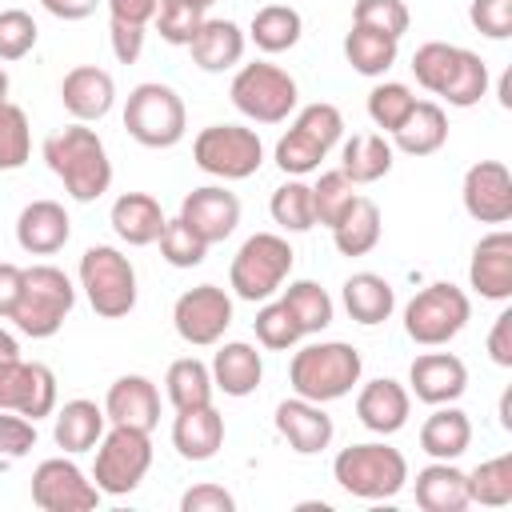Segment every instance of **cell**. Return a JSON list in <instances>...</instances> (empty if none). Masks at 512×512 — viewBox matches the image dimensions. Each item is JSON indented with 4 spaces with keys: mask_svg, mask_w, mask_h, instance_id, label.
<instances>
[{
    "mask_svg": "<svg viewBox=\"0 0 512 512\" xmlns=\"http://www.w3.org/2000/svg\"><path fill=\"white\" fill-rule=\"evenodd\" d=\"M356 196H360V192H356V184H352L340 168L320 172V180L312 184V212H316V224L336 228V220L352 208V200H356Z\"/></svg>",
    "mask_w": 512,
    "mask_h": 512,
    "instance_id": "obj_43",
    "label": "cell"
},
{
    "mask_svg": "<svg viewBox=\"0 0 512 512\" xmlns=\"http://www.w3.org/2000/svg\"><path fill=\"white\" fill-rule=\"evenodd\" d=\"M396 52H400V40L372 32V28H360V24H352L344 36V60L360 76H384L396 64Z\"/></svg>",
    "mask_w": 512,
    "mask_h": 512,
    "instance_id": "obj_37",
    "label": "cell"
},
{
    "mask_svg": "<svg viewBox=\"0 0 512 512\" xmlns=\"http://www.w3.org/2000/svg\"><path fill=\"white\" fill-rule=\"evenodd\" d=\"M148 468H152V432L112 424L96 444L92 484L100 488V496H128L140 488Z\"/></svg>",
    "mask_w": 512,
    "mask_h": 512,
    "instance_id": "obj_9",
    "label": "cell"
},
{
    "mask_svg": "<svg viewBox=\"0 0 512 512\" xmlns=\"http://www.w3.org/2000/svg\"><path fill=\"white\" fill-rule=\"evenodd\" d=\"M36 448V420L0 408V456L4 460H20Z\"/></svg>",
    "mask_w": 512,
    "mask_h": 512,
    "instance_id": "obj_54",
    "label": "cell"
},
{
    "mask_svg": "<svg viewBox=\"0 0 512 512\" xmlns=\"http://www.w3.org/2000/svg\"><path fill=\"white\" fill-rule=\"evenodd\" d=\"M252 328H256V340L264 348H272V352H288L304 336L300 324H296V316L284 308V300H264V308L252 320Z\"/></svg>",
    "mask_w": 512,
    "mask_h": 512,
    "instance_id": "obj_47",
    "label": "cell"
},
{
    "mask_svg": "<svg viewBox=\"0 0 512 512\" xmlns=\"http://www.w3.org/2000/svg\"><path fill=\"white\" fill-rule=\"evenodd\" d=\"M8 88H12V84H8V72H4V68H0V104H4V100H8Z\"/></svg>",
    "mask_w": 512,
    "mask_h": 512,
    "instance_id": "obj_63",
    "label": "cell"
},
{
    "mask_svg": "<svg viewBox=\"0 0 512 512\" xmlns=\"http://www.w3.org/2000/svg\"><path fill=\"white\" fill-rule=\"evenodd\" d=\"M416 504L424 512H464L468 508V476L452 460H432L416 472Z\"/></svg>",
    "mask_w": 512,
    "mask_h": 512,
    "instance_id": "obj_29",
    "label": "cell"
},
{
    "mask_svg": "<svg viewBox=\"0 0 512 512\" xmlns=\"http://www.w3.org/2000/svg\"><path fill=\"white\" fill-rule=\"evenodd\" d=\"M292 128L308 132L320 148H328V152H332V148L340 144V136H344V116H340V108H336V104L316 100V104H304V108L296 112Z\"/></svg>",
    "mask_w": 512,
    "mask_h": 512,
    "instance_id": "obj_51",
    "label": "cell"
},
{
    "mask_svg": "<svg viewBox=\"0 0 512 512\" xmlns=\"http://www.w3.org/2000/svg\"><path fill=\"white\" fill-rule=\"evenodd\" d=\"M228 96H232L236 112L256 120V124H284L296 112L300 88L284 68H276L268 60H256V64H244L232 76Z\"/></svg>",
    "mask_w": 512,
    "mask_h": 512,
    "instance_id": "obj_10",
    "label": "cell"
},
{
    "mask_svg": "<svg viewBox=\"0 0 512 512\" xmlns=\"http://www.w3.org/2000/svg\"><path fill=\"white\" fill-rule=\"evenodd\" d=\"M328 156V148H320L308 132L300 128H288L280 140H276V164L284 176H308L320 168V160Z\"/></svg>",
    "mask_w": 512,
    "mask_h": 512,
    "instance_id": "obj_48",
    "label": "cell"
},
{
    "mask_svg": "<svg viewBox=\"0 0 512 512\" xmlns=\"http://www.w3.org/2000/svg\"><path fill=\"white\" fill-rule=\"evenodd\" d=\"M468 284L484 296V300H512V232L496 228L488 236H480V244L472 248L468 260Z\"/></svg>",
    "mask_w": 512,
    "mask_h": 512,
    "instance_id": "obj_20",
    "label": "cell"
},
{
    "mask_svg": "<svg viewBox=\"0 0 512 512\" xmlns=\"http://www.w3.org/2000/svg\"><path fill=\"white\" fill-rule=\"evenodd\" d=\"M32 156V128H28V112L12 100L0 104V172H16L24 168Z\"/></svg>",
    "mask_w": 512,
    "mask_h": 512,
    "instance_id": "obj_42",
    "label": "cell"
},
{
    "mask_svg": "<svg viewBox=\"0 0 512 512\" xmlns=\"http://www.w3.org/2000/svg\"><path fill=\"white\" fill-rule=\"evenodd\" d=\"M192 160L216 180H248L264 164V144L244 124H208L192 140Z\"/></svg>",
    "mask_w": 512,
    "mask_h": 512,
    "instance_id": "obj_11",
    "label": "cell"
},
{
    "mask_svg": "<svg viewBox=\"0 0 512 512\" xmlns=\"http://www.w3.org/2000/svg\"><path fill=\"white\" fill-rule=\"evenodd\" d=\"M412 108H416V96H412V88L400 84V80H384V84H376V88L368 92V116H372V124H376L380 132H388V136L408 120Z\"/></svg>",
    "mask_w": 512,
    "mask_h": 512,
    "instance_id": "obj_44",
    "label": "cell"
},
{
    "mask_svg": "<svg viewBox=\"0 0 512 512\" xmlns=\"http://www.w3.org/2000/svg\"><path fill=\"white\" fill-rule=\"evenodd\" d=\"M232 324V296L216 284H196L176 296L172 304V328L192 348H212L224 340Z\"/></svg>",
    "mask_w": 512,
    "mask_h": 512,
    "instance_id": "obj_12",
    "label": "cell"
},
{
    "mask_svg": "<svg viewBox=\"0 0 512 512\" xmlns=\"http://www.w3.org/2000/svg\"><path fill=\"white\" fill-rule=\"evenodd\" d=\"M44 160L48 168L60 176L64 192L76 200V204H92L100 200L108 188H112V160H108V148L104 140L96 136V128L88 124H68L60 132H52L44 140Z\"/></svg>",
    "mask_w": 512,
    "mask_h": 512,
    "instance_id": "obj_1",
    "label": "cell"
},
{
    "mask_svg": "<svg viewBox=\"0 0 512 512\" xmlns=\"http://www.w3.org/2000/svg\"><path fill=\"white\" fill-rule=\"evenodd\" d=\"M32 504L44 512H92L100 504V488L80 472V464L48 456L32 472Z\"/></svg>",
    "mask_w": 512,
    "mask_h": 512,
    "instance_id": "obj_13",
    "label": "cell"
},
{
    "mask_svg": "<svg viewBox=\"0 0 512 512\" xmlns=\"http://www.w3.org/2000/svg\"><path fill=\"white\" fill-rule=\"evenodd\" d=\"M172 448L184 460H192V464L212 460L224 448V416L212 404L176 412V420H172Z\"/></svg>",
    "mask_w": 512,
    "mask_h": 512,
    "instance_id": "obj_26",
    "label": "cell"
},
{
    "mask_svg": "<svg viewBox=\"0 0 512 512\" xmlns=\"http://www.w3.org/2000/svg\"><path fill=\"white\" fill-rule=\"evenodd\" d=\"M164 392H168L172 408L184 412V408L212 404L216 384H212V372H208L204 360H196V356H180V360H172L168 372H164Z\"/></svg>",
    "mask_w": 512,
    "mask_h": 512,
    "instance_id": "obj_36",
    "label": "cell"
},
{
    "mask_svg": "<svg viewBox=\"0 0 512 512\" xmlns=\"http://www.w3.org/2000/svg\"><path fill=\"white\" fill-rule=\"evenodd\" d=\"M232 508H236V500L220 484H192L180 496V512H232Z\"/></svg>",
    "mask_w": 512,
    "mask_h": 512,
    "instance_id": "obj_55",
    "label": "cell"
},
{
    "mask_svg": "<svg viewBox=\"0 0 512 512\" xmlns=\"http://www.w3.org/2000/svg\"><path fill=\"white\" fill-rule=\"evenodd\" d=\"M72 308H76V284L68 280V272L56 264H32L24 268L20 300L8 320L32 340H48L64 328Z\"/></svg>",
    "mask_w": 512,
    "mask_h": 512,
    "instance_id": "obj_4",
    "label": "cell"
},
{
    "mask_svg": "<svg viewBox=\"0 0 512 512\" xmlns=\"http://www.w3.org/2000/svg\"><path fill=\"white\" fill-rule=\"evenodd\" d=\"M392 160H396V148H392V140H384V132H356L340 148V172L352 184L384 180L392 172Z\"/></svg>",
    "mask_w": 512,
    "mask_h": 512,
    "instance_id": "obj_32",
    "label": "cell"
},
{
    "mask_svg": "<svg viewBox=\"0 0 512 512\" xmlns=\"http://www.w3.org/2000/svg\"><path fill=\"white\" fill-rule=\"evenodd\" d=\"M500 428H508V432H512V392H504V396H500Z\"/></svg>",
    "mask_w": 512,
    "mask_h": 512,
    "instance_id": "obj_62",
    "label": "cell"
},
{
    "mask_svg": "<svg viewBox=\"0 0 512 512\" xmlns=\"http://www.w3.org/2000/svg\"><path fill=\"white\" fill-rule=\"evenodd\" d=\"M40 4H44V12H52L56 20H84V16L96 12L100 0H40Z\"/></svg>",
    "mask_w": 512,
    "mask_h": 512,
    "instance_id": "obj_60",
    "label": "cell"
},
{
    "mask_svg": "<svg viewBox=\"0 0 512 512\" xmlns=\"http://www.w3.org/2000/svg\"><path fill=\"white\" fill-rule=\"evenodd\" d=\"M80 288L96 316L120 320L136 308V268L132 260L112 244H92L80 256Z\"/></svg>",
    "mask_w": 512,
    "mask_h": 512,
    "instance_id": "obj_7",
    "label": "cell"
},
{
    "mask_svg": "<svg viewBox=\"0 0 512 512\" xmlns=\"http://www.w3.org/2000/svg\"><path fill=\"white\" fill-rule=\"evenodd\" d=\"M244 28L236 20H220V16H204V24L196 28L188 52H192V64L200 72H228L244 60Z\"/></svg>",
    "mask_w": 512,
    "mask_h": 512,
    "instance_id": "obj_24",
    "label": "cell"
},
{
    "mask_svg": "<svg viewBox=\"0 0 512 512\" xmlns=\"http://www.w3.org/2000/svg\"><path fill=\"white\" fill-rule=\"evenodd\" d=\"M464 388H468V368L452 352H424L408 368V392L428 408L456 404L464 396Z\"/></svg>",
    "mask_w": 512,
    "mask_h": 512,
    "instance_id": "obj_17",
    "label": "cell"
},
{
    "mask_svg": "<svg viewBox=\"0 0 512 512\" xmlns=\"http://www.w3.org/2000/svg\"><path fill=\"white\" fill-rule=\"evenodd\" d=\"M408 412H412V392L392 376L368 380L356 396V416L376 436H396L408 424Z\"/></svg>",
    "mask_w": 512,
    "mask_h": 512,
    "instance_id": "obj_22",
    "label": "cell"
},
{
    "mask_svg": "<svg viewBox=\"0 0 512 512\" xmlns=\"http://www.w3.org/2000/svg\"><path fill=\"white\" fill-rule=\"evenodd\" d=\"M452 64H456V44H444V40H428L412 52V76L432 96H440V88L448 84Z\"/></svg>",
    "mask_w": 512,
    "mask_h": 512,
    "instance_id": "obj_46",
    "label": "cell"
},
{
    "mask_svg": "<svg viewBox=\"0 0 512 512\" xmlns=\"http://www.w3.org/2000/svg\"><path fill=\"white\" fill-rule=\"evenodd\" d=\"M488 356H492L496 368H512V312H508V308L492 320V332H488Z\"/></svg>",
    "mask_w": 512,
    "mask_h": 512,
    "instance_id": "obj_57",
    "label": "cell"
},
{
    "mask_svg": "<svg viewBox=\"0 0 512 512\" xmlns=\"http://www.w3.org/2000/svg\"><path fill=\"white\" fill-rule=\"evenodd\" d=\"M68 236H72V220L56 200H32L16 216V244L28 256H52L68 244Z\"/></svg>",
    "mask_w": 512,
    "mask_h": 512,
    "instance_id": "obj_23",
    "label": "cell"
},
{
    "mask_svg": "<svg viewBox=\"0 0 512 512\" xmlns=\"http://www.w3.org/2000/svg\"><path fill=\"white\" fill-rule=\"evenodd\" d=\"M352 24L400 40V36L408 32L412 16H408V4H404V0H356V4H352Z\"/></svg>",
    "mask_w": 512,
    "mask_h": 512,
    "instance_id": "obj_50",
    "label": "cell"
},
{
    "mask_svg": "<svg viewBox=\"0 0 512 512\" xmlns=\"http://www.w3.org/2000/svg\"><path fill=\"white\" fill-rule=\"evenodd\" d=\"M472 444V420L456 404H436L432 416L420 424V448L432 460H460Z\"/></svg>",
    "mask_w": 512,
    "mask_h": 512,
    "instance_id": "obj_30",
    "label": "cell"
},
{
    "mask_svg": "<svg viewBox=\"0 0 512 512\" xmlns=\"http://www.w3.org/2000/svg\"><path fill=\"white\" fill-rule=\"evenodd\" d=\"M60 104H64V112L72 120L92 124V120H100V116L112 112V104H116V80L104 68H96V64H76L60 80Z\"/></svg>",
    "mask_w": 512,
    "mask_h": 512,
    "instance_id": "obj_19",
    "label": "cell"
},
{
    "mask_svg": "<svg viewBox=\"0 0 512 512\" xmlns=\"http://www.w3.org/2000/svg\"><path fill=\"white\" fill-rule=\"evenodd\" d=\"M332 476L356 500H392L408 484V460L400 448H392L384 440L348 444L336 452Z\"/></svg>",
    "mask_w": 512,
    "mask_h": 512,
    "instance_id": "obj_3",
    "label": "cell"
},
{
    "mask_svg": "<svg viewBox=\"0 0 512 512\" xmlns=\"http://www.w3.org/2000/svg\"><path fill=\"white\" fill-rule=\"evenodd\" d=\"M108 224H112V232H116L124 244L148 248V244L160 240L164 208H160V200L148 196V192H124V196H116V204H112V212H108Z\"/></svg>",
    "mask_w": 512,
    "mask_h": 512,
    "instance_id": "obj_27",
    "label": "cell"
},
{
    "mask_svg": "<svg viewBox=\"0 0 512 512\" xmlns=\"http://www.w3.org/2000/svg\"><path fill=\"white\" fill-rule=\"evenodd\" d=\"M108 40H112V56L120 64H136L144 52V28L140 24H124V20H108Z\"/></svg>",
    "mask_w": 512,
    "mask_h": 512,
    "instance_id": "obj_56",
    "label": "cell"
},
{
    "mask_svg": "<svg viewBox=\"0 0 512 512\" xmlns=\"http://www.w3.org/2000/svg\"><path fill=\"white\" fill-rule=\"evenodd\" d=\"M36 20L24 8H4L0 12V60H24L36 48Z\"/></svg>",
    "mask_w": 512,
    "mask_h": 512,
    "instance_id": "obj_52",
    "label": "cell"
},
{
    "mask_svg": "<svg viewBox=\"0 0 512 512\" xmlns=\"http://www.w3.org/2000/svg\"><path fill=\"white\" fill-rule=\"evenodd\" d=\"M344 308H348V316L356 320V324H384L388 316H392V308H396V292H392V284L384 280V276H376V272H352L348 280H344Z\"/></svg>",
    "mask_w": 512,
    "mask_h": 512,
    "instance_id": "obj_33",
    "label": "cell"
},
{
    "mask_svg": "<svg viewBox=\"0 0 512 512\" xmlns=\"http://www.w3.org/2000/svg\"><path fill=\"white\" fill-rule=\"evenodd\" d=\"M292 256H296V252H292V244H288L280 232H256V236H248V240L236 248L232 268H228L232 292H236L240 300H248V304L272 300V296L284 288L288 272H292Z\"/></svg>",
    "mask_w": 512,
    "mask_h": 512,
    "instance_id": "obj_5",
    "label": "cell"
},
{
    "mask_svg": "<svg viewBox=\"0 0 512 512\" xmlns=\"http://www.w3.org/2000/svg\"><path fill=\"white\" fill-rule=\"evenodd\" d=\"M20 284H24V268L0 260V320L12 316V308H16V300H20Z\"/></svg>",
    "mask_w": 512,
    "mask_h": 512,
    "instance_id": "obj_59",
    "label": "cell"
},
{
    "mask_svg": "<svg viewBox=\"0 0 512 512\" xmlns=\"http://www.w3.org/2000/svg\"><path fill=\"white\" fill-rule=\"evenodd\" d=\"M124 128L136 144L144 148H172L184 140V128H188V112H184V100L172 84H160V80H144L128 92L124 100Z\"/></svg>",
    "mask_w": 512,
    "mask_h": 512,
    "instance_id": "obj_6",
    "label": "cell"
},
{
    "mask_svg": "<svg viewBox=\"0 0 512 512\" xmlns=\"http://www.w3.org/2000/svg\"><path fill=\"white\" fill-rule=\"evenodd\" d=\"M468 320H472V304H468L464 288H456L448 280L420 288L404 304V332L420 348H444L448 340H456L464 332Z\"/></svg>",
    "mask_w": 512,
    "mask_h": 512,
    "instance_id": "obj_8",
    "label": "cell"
},
{
    "mask_svg": "<svg viewBox=\"0 0 512 512\" xmlns=\"http://www.w3.org/2000/svg\"><path fill=\"white\" fill-rule=\"evenodd\" d=\"M268 212H272V220H276L284 232H308V228H316V212H312V184H304L300 176L284 180V184L272 192Z\"/></svg>",
    "mask_w": 512,
    "mask_h": 512,
    "instance_id": "obj_41",
    "label": "cell"
},
{
    "mask_svg": "<svg viewBox=\"0 0 512 512\" xmlns=\"http://www.w3.org/2000/svg\"><path fill=\"white\" fill-rule=\"evenodd\" d=\"M444 144H448V116L436 100H416L408 120L392 132V148H400L404 156H432Z\"/></svg>",
    "mask_w": 512,
    "mask_h": 512,
    "instance_id": "obj_31",
    "label": "cell"
},
{
    "mask_svg": "<svg viewBox=\"0 0 512 512\" xmlns=\"http://www.w3.org/2000/svg\"><path fill=\"white\" fill-rule=\"evenodd\" d=\"M192 4H200V8H204V12H208V8H212V4H216V0H192Z\"/></svg>",
    "mask_w": 512,
    "mask_h": 512,
    "instance_id": "obj_64",
    "label": "cell"
},
{
    "mask_svg": "<svg viewBox=\"0 0 512 512\" xmlns=\"http://www.w3.org/2000/svg\"><path fill=\"white\" fill-rule=\"evenodd\" d=\"M108 432V416L96 400H68L64 408H56V424H52V440L56 448H64L68 456L76 452H92L100 444V436Z\"/></svg>",
    "mask_w": 512,
    "mask_h": 512,
    "instance_id": "obj_28",
    "label": "cell"
},
{
    "mask_svg": "<svg viewBox=\"0 0 512 512\" xmlns=\"http://www.w3.org/2000/svg\"><path fill=\"white\" fill-rule=\"evenodd\" d=\"M160 256L172 264V268H196V264H204V256H208V244L176 216V220H164V228H160Z\"/></svg>",
    "mask_w": 512,
    "mask_h": 512,
    "instance_id": "obj_49",
    "label": "cell"
},
{
    "mask_svg": "<svg viewBox=\"0 0 512 512\" xmlns=\"http://www.w3.org/2000/svg\"><path fill=\"white\" fill-rule=\"evenodd\" d=\"M0 408L20 412L28 420H44L56 412V372L40 360H8L0 364Z\"/></svg>",
    "mask_w": 512,
    "mask_h": 512,
    "instance_id": "obj_14",
    "label": "cell"
},
{
    "mask_svg": "<svg viewBox=\"0 0 512 512\" xmlns=\"http://www.w3.org/2000/svg\"><path fill=\"white\" fill-rule=\"evenodd\" d=\"M180 220L212 248V244H220V240H228L236 232V224H240V200L224 184H204V188H192L180 200Z\"/></svg>",
    "mask_w": 512,
    "mask_h": 512,
    "instance_id": "obj_16",
    "label": "cell"
},
{
    "mask_svg": "<svg viewBox=\"0 0 512 512\" xmlns=\"http://www.w3.org/2000/svg\"><path fill=\"white\" fill-rule=\"evenodd\" d=\"M16 356H20V344H16V336L0 328V364H8V360H16Z\"/></svg>",
    "mask_w": 512,
    "mask_h": 512,
    "instance_id": "obj_61",
    "label": "cell"
},
{
    "mask_svg": "<svg viewBox=\"0 0 512 512\" xmlns=\"http://www.w3.org/2000/svg\"><path fill=\"white\" fill-rule=\"evenodd\" d=\"M464 476H468V504H484V508L512 504V456H492Z\"/></svg>",
    "mask_w": 512,
    "mask_h": 512,
    "instance_id": "obj_40",
    "label": "cell"
},
{
    "mask_svg": "<svg viewBox=\"0 0 512 512\" xmlns=\"http://www.w3.org/2000/svg\"><path fill=\"white\" fill-rule=\"evenodd\" d=\"M156 32L164 44H176V48H188L196 28L204 24V8L192 4V0H160L156 4V16H152Z\"/></svg>",
    "mask_w": 512,
    "mask_h": 512,
    "instance_id": "obj_45",
    "label": "cell"
},
{
    "mask_svg": "<svg viewBox=\"0 0 512 512\" xmlns=\"http://www.w3.org/2000/svg\"><path fill=\"white\" fill-rule=\"evenodd\" d=\"M468 20L480 36L488 40H508L512 36V0H472Z\"/></svg>",
    "mask_w": 512,
    "mask_h": 512,
    "instance_id": "obj_53",
    "label": "cell"
},
{
    "mask_svg": "<svg viewBox=\"0 0 512 512\" xmlns=\"http://www.w3.org/2000/svg\"><path fill=\"white\" fill-rule=\"evenodd\" d=\"M276 432L288 440V448L296 456H316L332 444L336 436V424L332 416L324 412V404L316 400H304V396H292V400H280L276 404Z\"/></svg>",
    "mask_w": 512,
    "mask_h": 512,
    "instance_id": "obj_18",
    "label": "cell"
},
{
    "mask_svg": "<svg viewBox=\"0 0 512 512\" xmlns=\"http://www.w3.org/2000/svg\"><path fill=\"white\" fill-rule=\"evenodd\" d=\"M300 32H304V20H300L296 8H288V4H264V8H256V16H252V24H248L244 36L260 52L276 56V52L296 48L300 44Z\"/></svg>",
    "mask_w": 512,
    "mask_h": 512,
    "instance_id": "obj_35",
    "label": "cell"
},
{
    "mask_svg": "<svg viewBox=\"0 0 512 512\" xmlns=\"http://www.w3.org/2000/svg\"><path fill=\"white\" fill-rule=\"evenodd\" d=\"M208 372H212V384H216L224 396L244 400V396H252V392L260 388V380H264V360H260V352H256L248 340H228V344L216 348Z\"/></svg>",
    "mask_w": 512,
    "mask_h": 512,
    "instance_id": "obj_25",
    "label": "cell"
},
{
    "mask_svg": "<svg viewBox=\"0 0 512 512\" xmlns=\"http://www.w3.org/2000/svg\"><path fill=\"white\" fill-rule=\"evenodd\" d=\"M464 212L480 224H508L512 220V172L500 160H476L460 184Z\"/></svg>",
    "mask_w": 512,
    "mask_h": 512,
    "instance_id": "obj_15",
    "label": "cell"
},
{
    "mask_svg": "<svg viewBox=\"0 0 512 512\" xmlns=\"http://www.w3.org/2000/svg\"><path fill=\"white\" fill-rule=\"evenodd\" d=\"M104 4H108V20H124V24L148 28L160 0H104Z\"/></svg>",
    "mask_w": 512,
    "mask_h": 512,
    "instance_id": "obj_58",
    "label": "cell"
},
{
    "mask_svg": "<svg viewBox=\"0 0 512 512\" xmlns=\"http://www.w3.org/2000/svg\"><path fill=\"white\" fill-rule=\"evenodd\" d=\"M440 96H444L452 108H476V104L488 96V64L480 60V52L456 48V64H452V76H448V84L440 88Z\"/></svg>",
    "mask_w": 512,
    "mask_h": 512,
    "instance_id": "obj_38",
    "label": "cell"
},
{
    "mask_svg": "<svg viewBox=\"0 0 512 512\" xmlns=\"http://www.w3.org/2000/svg\"><path fill=\"white\" fill-rule=\"evenodd\" d=\"M284 308L296 316V324H300V332L304 336H312V332H324L328 324H332V312H336V304H332V296L316 284V280H292L288 288H284Z\"/></svg>",
    "mask_w": 512,
    "mask_h": 512,
    "instance_id": "obj_39",
    "label": "cell"
},
{
    "mask_svg": "<svg viewBox=\"0 0 512 512\" xmlns=\"http://www.w3.org/2000/svg\"><path fill=\"white\" fill-rule=\"evenodd\" d=\"M380 228H384L380 224V204L368 200V196H356L352 208L328 232H332V244H336L340 256H368L380 244Z\"/></svg>",
    "mask_w": 512,
    "mask_h": 512,
    "instance_id": "obj_34",
    "label": "cell"
},
{
    "mask_svg": "<svg viewBox=\"0 0 512 512\" xmlns=\"http://www.w3.org/2000/svg\"><path fill=\"white\" fill-rule=\"evenodd\" d=\"M360 372H364V360H360V352L352 344L320 340V344H304L300 352H292L288 384L304 400L332 404V400L348 396L360 384Z\"/></svg>",
    "mask_w": 512,
    "mask_h": 512,
    "instance_id": "obj_2",
    "label": "cell"
},
{
    "mask_svg": "<svg viewBox=\"0 0 512 512\" xmlns=\"http://www.w3.org/2000/svg\"><path fill=\"white\" fill-rule=\"evenodd\" d=\"M104 416H108V424H128V428L152 432L160 424V392H156V384L148 376H140V372L116 376L108 396H104Z\"/></svg>",
    "mask_w": 512,
    "mask_h": 512,
    "instance_id": "obj_21",
    "label": "cell"
}]
</instances>
